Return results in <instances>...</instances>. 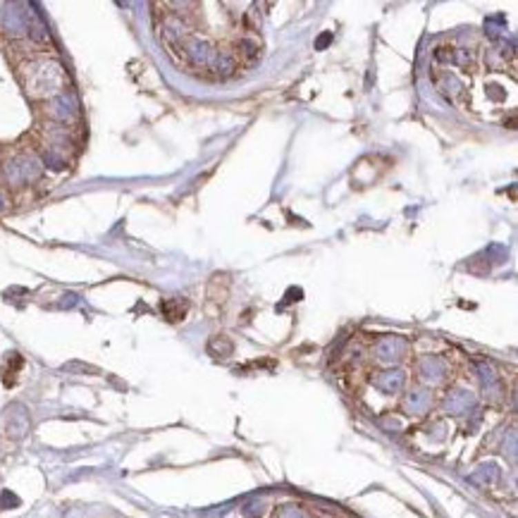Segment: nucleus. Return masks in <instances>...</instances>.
Returning a JSON list of instances; mask_svg holds the SVG:
<instances>
[]
</instances>
